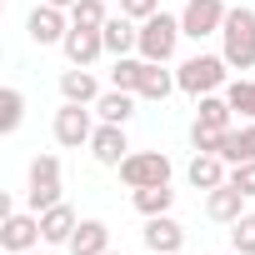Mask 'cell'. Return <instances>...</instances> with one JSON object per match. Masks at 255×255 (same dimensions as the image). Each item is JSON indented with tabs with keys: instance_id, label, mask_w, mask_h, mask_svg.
<instances>
[{
	"instance_id": "6da1fadb",
	"label": "cell",
	"mask_w": 255,
	"mask_h": 255,
	"mask_svg": "<svg viewBox=\"0 0 255 255\" xmlns=\"http://www.w3.org/2000/svg\"><path fill=\"white\" fill-rule=\"evenodd\" d=\"M220 55L230 70H255V10L250 5H230L220 25Z\"/></svg>"
},
{
	"instance_id": "7a4b0ae2",
	"label": "cell",
	"mask_w": 255,
	"mask_h": 255,
	"mask_svg": "<svg viewBox=\"0 0 255 255\" xmlns=\"http://www.w3.org/2000/svg\"><path fill=\"white\" fill-rule=\"evenodd\" d=\"M180 35H185V25H180V15H165V10H155L150 20H140V60H170L175 55V45H180Z\"/></svg>"
},
{
	"instance_id": "3957f363",
	"label": "cell",
	"mask_w": 255,
	"mask_h": 255,
	"mask_svg": "<svg viewBox=\"0 0 255 255\" xmlns=\"http://www.w3.org/2000/svg\"><path fill=\"white\" fill-rule=\"evenodd\" d=\"M225 70H230V65H225V55H205V50H200V55L180 60L175 80H180V90H185V95H195V100H200V95H215V90L225 85Z\"/></svg>"
},
{
	"instance_id": "277c9868",
	"label": "cell",
	"mask_w": 255,
	"mask_h": 255,
	"mask_svg": "<svg viewBox=\"0 0 255 255\" xmlns=\"http://www.w3.org/2000/svg\"><path fill=\"white\" fill-rule=\"evenodd\" d=\"M120 180L130 190H145V185H170V160L165 150H130L120 160Z\"/></svg>"
},
{
	"instance_id": "5b68a950",
	"label": "cell",
	"mask_w": 255,
	"mask_h": 255,
	"mask_svg": "<svg viewBox=\"0 0 255 255\" xmlns=\"http://www.w3.org/2000/svg\"><path fill=\"white\" fill-rule=\"evenodd\" d=\"M30 210L45 215L50 205H60V155H35L30 160V190H25Z\"/></svg>"
},
{
	"instance_id": "8992f818",
	"label": "cell",
	"mask_w": 255,
	"mask_h": 255,
	"mask_svg": "<svg viewBox=\"0 0 255 255\" xmlns=\"http://www.w3.org/2000/svg\"><path fill=\"white\" fill-rule=\"evenodd\" d=\"M45 235H40V215L35 210H10V215H0V245H5L10 255H25L35 250Z\"/></svg>"
},
{
	"instance_id": "52a82bcc",
	"label": "cell",
	"mask_w": 255,
	"mask_h": 255,
	"mask_svg": "<svg viewBox=\"0 0 255 255\" xmlns=\"http://www.w3.org/2000/svg\"><path fill=\"white\" fill-rule=\"evenodd\" d=\"M225 15H230L225 0H185L180 25H185V35H190V40H205V35H220Z\"/></svg>"
},
{
	"instance_id": "ba28073f",
	"label": "cell",
	"mask_w": 255,
	"mask_h": 255,
	"mask_svg": "<svg viewBox=\"0 0 255 255\" xmlns=\"http://www.w3.org/2000/svg\"><path fill=\"white\" fill-rule=\"evenodd\" d=\"M90 135H95L90 110H85V105H75V100H65V105L55 110V140H60L65 150H80V145H90Z\"/></svg>"
},
{
	"instance_id": "9c48e42d",
	"label": "cell",
	"mask_w": 255,
	"mask_h": 255,
	"mask_svg": "<svg viewBox=\"0 0 255 255\" xmlns=\"http://www.w3.org/2000/svg\"><path fill=\"white\" fill-rule=\"evenodd\" d=\"M25 35L35 40V45H60L65 35H70V25H65V10H55V5H40L30 10V20H25Z\"/></svg>"
},
{
	"instance_id": "30bf717a",
	"label": "cell",
	"mask_w": 255,
	"mask_h": 255,
	"mask_svg": "<svg viewBox=\"0 0 255 255\" xmlns=\"http://www.w3.org/2000/svg\"><path fill=\"white\" fill-rule=\"evenodd\" d=\"M60 50H65V60H70V65H85V70H90V65L105 55V35H100V30H90V25H70V35L60 40Z\"/></svg>"
},
{
	"instance_id": "8fae6325",
	"label": "cell",
	"mask_w": 255,
	"mask_h": 255,
	"mask_svg": "<svg viewBox=\"0 0 255 255\" xmlns=\"http://www.w3.org/2000/svg\"><path fill=\"white\" fill-rule=\"evenodd\" d=\"M90 155L100 160V165H110V170H120V160L130 155V140H125V125H95V135H90Z\"/></svg>"
},
{
	"instance_id": "7c38bea8",
	"label": "cell",
	"mask_w": 255,
	"mask_h": 255,
	"mask_svg": "<svg viewBox=\"0 0 255 255\" xmlns=\"http://www.w3.org/2000/svg\"><path fill=\"white\" fill-rule=\"evenodd\" d=\"M140 240H145L150 255H175V250L185 245V230H180V220H170V215H150L145 230H140Z\"/></svg>"
},
{
	"instance_id": "4fadbf2b",
	"label": "cell",
	"mask_w": 255,
	"mask_h": 255,
	"mask_svg": "<svg viewBox=\"0 0 255 255\" xmlns=\"http://www.w3.org/2000/svg\"><path fill=\"white\" fill-rule=\"evenodd\" d=\"M245 200H250V195H245V190H235V185L225 180V185L205 190V215H210V220H220V225H235V220L245 215Z\"/></svg>"
},
{
	"instance_id": "5bb4252c",
	"label": "cell",
	"mask_w": 255,
	"mask_h": 255,
	"mask_svg": "<svg viewBox=\"0 0 255 255\" xmlns=\"http://www.w3.org/2000/svg\"><path fill=\"white\" fill-rule=\"evenodd\" d=\"M100 35H105V55H130L135 45H140V25L130 20V15H110L105 25H100Z\"/></svg>"
},
{
	"instance_id": "9a60e30c",
	"label": "cell",
	"mask_w": 255,
	"mask_h": 255,
	"mask_svg": "<svg viewBox=\"0 0 255 255\" xmlns=\"http://www.w3.org/2000/svg\"><path fill=\"white\" fill-rule=\"evenodd\" d=\"M185 175H190V185H195V190H215V185H225V180H230L225 155H210V150H195V160L185 165Z\"/></svg>"
},
{
	"instance_id": "2e32d148",
	"label": "cell",
	"mask_w": 255,
	"mask_h": 255,
	"mask_svg": "<svg viewBox=\"0 0 255 255\" xmlns=\"http://www.w3.org/2000/svg\"><path fill=\"white\" fill-rule=\"evenodd\" d=\"M220 155H225V165H245V160H255V120L230 125L225 140H220Z\"/></svg>"
},
{
	"instance_id": "e0dca14e",
	"label": "cell",
	"mask_w": 255,
	"mask_h": 255,
	"mask_svg": "<svg viewBox=\"0 0 255 255\" xmlns=\"http://www.w3.org/2000/svg\"><path fill=\"white\" fill-rule=\"evenodd\" d=\"M75 210L60 200V205H50L45 215H40V235H45V245H70V235H75Z\"/></svg>"
},
{
	"instance_id": "ac0fdd59",
	"label": "cell",
	"mask_w": 255,
	"mask_h": 255,
	"mask_svg": "<svg viewBox=\"0 0 255 255\" xmlns=\"http://www.w3.org/2000/svg\"><path fill=\"white\" fill-rule=\"evenodd\" d=\"M110 250V225L105 220H80L70 235V255H105Z\"/></svg>"
},
{
	"instance_id": "d6986e66",
	"label": "cell",
	"mask_w": 255,
	"mask_h": 255,
	"mask_svg": "<svg viewBox=\"0 0 255 255\" xmlns=\"http://www.w3.org/2000/svg\"><path fill=\"white\" fill-rule=\"evenodd\" d=\"M60 95L75 100V105H95V100H100V85H95V75H90L85 65H70V70L60 75Z\"/></svg>"
},
{
	"instance_id": "ffe728a7",
	"label": "cell",
	"mask_w": 255,
	"mask_h": 255,
	"mask_svg": "<svg viewBox=\"0 0 255 255\" xmlns=\"http://www.w3.org/2000/svg\"><path fill=\"white\" fill-rule=\"evenodd\" d=\"M95 115H100L105 125H125V120L135 115V95H130V90H115V85H110V90L95 100Z\"/></svg>"
},
{
	"instance_id": "44dd1931",
	"label": "cell",
	"mask_w": 255,
	"mask_h": 255,
	"mask_svg": "<svg viewBox=\"0 0 255 255\" xmlns=\"http://www.w3.org/2000/svg\"><path fill=\"white\" fill-rule=\"evenodd\" d=\"M170 90H180V80H175L160 60H145V75H140V90H135V95H140V100H165Z\"/></svg>"
},
{
	"instance_id": "7402d4cb",
	"label": "cell",
	"mask_w": 255,
	"mask_h": 255,
	"mask_svg": "<svg viewBox=\"0 0 255 255\" xmlns=\"http://www.w3.org/2000/svg\"><path fill=\"white\" fill-rule=\"evenodd\" d=\"M195 125H210V130H230V125H235V110H230V100H225V95H200Z\"/></svg>"
},
{
	"instance_id": "603a6c76",
	"label": "cell",
	"mask_w": 255,
	"mask_h": 255,
	"mask_svg": "<svg viewBox=\"0 0 255 255\" xmlns=\"http://www.w3.org/2000/svg\"><path fill=\"white\" fill-rule=\"evenodd\" d=\"M170 200H175V190L170 185H145V190H135V210L150 220V215H170Z\"/></svg>"
},
{
	"instance_id": "cb8c5ba5",
	"label": "cell",
	"mask_w": 255,
	"mask_h": 255,
	"mask_svg": "<svg viewBox=\"0 0 255 255\" xmlns=\"http://www.w3.org/2000/svg\"><path fill=\"white\" fill-rule=\"evenodd\" d=\"M20 120H25V95L15 90V85H5L0 90V130H20Z\"/></svg>"
},
{
	"instance_id": "d4e9b609",
	"label": "cell",
	"mask_w": 255,
	"mask_h": 255,
	"mask_svg": "<svg viewBox=\"0 0 255 255\" xmlns=\"http://www.w3.org/2000/svg\"><path fill=\"white\" fill-rule=\"evenodd\" d=\"M225 100L240 120H255V80H230L225 85Z\"/></svg>"
},
{
	"instance_id": "484cf974",
	"label": "cell",
	"mask_w": 255,
	"mask_h": 255,
	"mask_svg": "<svg viewBox=\"0 0 255 255\" xmlns=\"http://www.w3.org/2000/svg\"><path fill=\"white\" fill-rule=\"evenodd\" d=\"M140 75H145V60H130V55H120V60H115V70H110V85L135 95V90H140Z\"/></svg>"
},
{
	"instance_id": "4316f807",
	"label": "cell",
	"mask_w": 255,
	"mask_h": 255,
	"mask_svg": "<svg viewBox=\"0 0 255 255\" xmlns=\"http://www.w3.org/2000/svg\"><path fill=\"white\" fill-rule=\"evenodd\" d=\"M230 250H240V255H255V215L245 210L235 225H230Z\"/></svg>"
},
{
	"instance_id": "83f0119b",
	"label": "cell",
	"mask_w": 255,
	"mask_h": 255,
	"mask_svg": "<svg viewBox=\"0 0 255 255\" xmlns=\"http://www.w3.org/2000/svg\"><path fill=\"white\" fill-rule=\"evenodd\" d=\"M110 15H105V5L100 0H75V10H70V25H90V30H100Z\"/></svg>"
},
{
	"instance_id": "f1b7e54d",
	"label": "cell",
	"mask_w": 255,
	"mask_h": 255,
	"mask_svg": "<svg viewBox=\"0 0 255 255\" xmlns=\"http://www.w3.org/2000/svg\"><path fill=\"white\" fill-rule=\"evenodd\" d=\"M220 140H225V130H210V125H190V145H195V150L220 155Z\"/></svg>"
},
{
	"instance_id": "f546056e",
	"label": "cell",
	"mask_w": 255,
	"mask_h": 255,
	"mask_svg": "<svg viewBox=\"0 0 255 255\" xmlns=\"http://www.w3.org/2000/svg\"><path fill=\"white\" fill-rule=\"evenodd\" d=\"M230 185H235V190H245V195L255 200V160H245V165H230Z\"/></svg>"
},
{
	"instance_id": "4dcf8cb0",
	"label": "cell",
	"mask_w": 255,
	"mask_h": 255,
	"mask_svg": "<svg viewBox=\"0 0 255 255\" xmlns=\"http://www.w3.org/2000/svg\"><path fill=\"white\" fill-rule=\"evenodd\" d=\"M160 10V0H120V15H130V20H150Z\"/></svg>"
},
{
	"instance_id": "1f68e13d",
	"label": "cell",
	"mask_w": 255,
	"mask_h": 255,
	"mask_svg": "<svg viewBox=\"0 0 255 255\" xmlns=\"http://www.w3.org/2000/svg\"><path fill=\"white\" fill-rule=\"evenodd\" d=\"M45 5H55V10H75V0H45Z\"/></svg>"
},
{
	"instance_id": "d6a6232c",
	"label": "cell",
	"mask_w": 255,
	"mask_h": 255,
	"mask_svg": "<svg viewBox=\"0 0 255 255\" xmlns=\"http://www.w3.org/2000/svg\"><path fill=\"white\" fill-rule=\"evenodd\" d=\"M105 255H120V250H105Z\"/></svg>"
},
{
	"instance_id": "836d02e7",
	"label": "cell",
	"mask_w": 255,
	"mask_h": 255,
	"mask_svg": "<svg viewBox=\"0 0 255 255\" xmlns=\"http://www.w3.org/2000/svg\"><path fill=\"white\" fill-rule=\"evenodd\" d=\"M25 255H40V250H25Z\"/></svg>"
},
{
	"instance_id": "e575fe53",
	"label": "cell",
	"mask_w": 255,
	"mask_h": 255,
	"mask_svg": "<svg viewBox=\"0 0 255 255\" xmlns=\"http://www.w3.org/2000/svg\"><path fill=\"white\" fill-rule=\"evenodd\" d=\"M230 255H240V250H230Z\"/></svg>"
}]
</instances>
